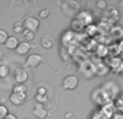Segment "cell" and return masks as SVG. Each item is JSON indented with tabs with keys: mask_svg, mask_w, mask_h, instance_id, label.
<instances>
[{
	"mask_svg": "<svg viewBox=\"0 0 123 119\" xmlns=\"http://www.w3.org/2000/svg\"><path fill=\"white\" fill-rule=\"evenodd\" d=\"M100 89L104 92L107 100L111 103H113V101L119 95L120 88H119V86H118V83H116L115 81H108V82L104 83V86H103Z\"/></svg>",
	"mask_w": 123,
	"mask_h": 119,
	"instance_id": "1",
	"label": "cell"
},
{
	"mask_svg": "<svg viewBox=\"0 0 123 119\" xmlns=\"http://www.w3.org/2000/svg\"><path fill=\"white\" fill-rule=\"evenodd\" d=\"M103 19L106 20L111 25H113L120 20V11L115 6H107V8L104 10Z\"/></svg>",
	"mask_w": 123,
	"mask_h": 119,
	"instance_id": "2",
	"label": "cell"
},
{
	"mask_svg": "<svg viewBox=\"0 0 123 119\" xmlns=\"http://www.w3.org/2000/svg\"><path fill=\"white\" fill-rule=\"evenodd\" d=\"M79 85V78L74 75H68L63 79L62 87L64 90H74Z\"/></svg>",
	"mask_w": 123,
	"mask_h": 119,
	"instance_id": "3",
	"label": "cell"
},
{
	"mask_svg": "<svg viewBox=\"0 0 123 119\" xmlns=\"http://www.w3.org/2000/svg\"><path fill=\"white\" fill-rule=\"evenodd\" d=\"M76 19L78 20L79 22H80L81 24H82L84 27H86V26L91 25V24H93V14H92L90 11H86V10H82L80 11V12L77 14Z\"/></svg>",
	"mask_w": 123,
	"mask_h": 119,
	"instance_id": "4",
	"label": "cell"
},
{
	"mask_svg": "<svg viewBox=\"0 0 123 119\" xmlns=\"http://www.w3.org/2000/svg\"><path fill=\"white\" fill-rule=\"evenodd\" d=\"M23 26H24V29H27V30H30V32L35 33L40 27V22L35 16H27L24 20Z\"/></svg>",
	"mask_w": 123,
	"mask_h": 119,
	"instance_id": "5",
	"label": "cell"
},
{
	"mask_svg": "<svg viewBox=\"0 0 123 119\" xmlns=\"http://www.w3.org/2000/svg\"><path fill=\"white\" fill-rule=\"evenodd\" d=\"M80 72L85 78H91L95 75V64L93 62H83L80 66Z\"/></svg>",
	"mask_w": 123,
	"mask_h": 119,
	"instance_id": "6",
	"label": "cell"
},
{
	"mask_svg": "<svg viewBox=\"0 0 123 119\" xmlns=\"http://www.w3.org/2000/svg\"><path fill=\"white\" fill-rule=\"evenodd\" d=\"M115 113H116V109H115V106H113V103H108V104H105L103 106H100V109L98 112L102 119H110L111 117H113Z\"/></svg>",
	"mask_w": 123,
	"mask_h": 119,
	"instance_id": "7",
	"label": "cell"
},
{
	"mask_svg": "<svg viewBox=\"0 0 123 119\" xmlns=\"http://www.w3.org/2000/svg\"><path fill=\"white\" fill-rule=\"evenodd\" d=\"M42 62H43L42 55L37 54V53H32L27 56L26 62H25V66L28 68H36L37 66H39Z\"/></svg>",
	"mask_w": 123,
	"mask_h": 119,
	"instance_id": "8",
	"label": "cell"
},
{
	"mask_svg": "<svg viewBox=\"0 0 123 119\" xmlns=\"http://www.w3.org/2000/svg\"><path fill=\"white\" fill-rule=\"evenodd\" d=\"M92 100H93L94 103H96V104L99 105V106H103V105H105V104L111 103V102H109V101L107 100V98L105 96L104 92L102 91L100 88L93 91V93H92Z\"/></svg>",
	"mask_w": 123,
	"mask_h": 119,
	"instance_id": "9",
	"label": "cell"
},
{
	"mask_svg": "<svg viewBox=\"0 0 123 119\" xmlns=\"http://www.w3.org/2000/svg\"><path fill=\"white\" fill-rule=\"evenodd\" d=\"M14 79L17 82V85H24L28 80V73L25 68L17 67L14 72Z\"/></svg>",
	"mask_w": 123,
	"mask_h": 119,
	"instance_id": "10",
	"label": "cell"
},
{
	"mask_svg": "<svg viewBox=\"0 0 123 119\" xmlns=\"http://www.w3.org/2000/svg\"><path fill=\"white\" fill-rule=\"evenodd\" d=\"M26 99H27V93H11L10 94V102L12 103L13 105H22L25 103Z\"/></svg>",
	"mask_w": 123,
	"mask_h": 119,
	"instance_id": "11",
	"label": "cell"
},
{
	"mask_svg": "<svg viewBox=\"0 0 123 119\" xmlns=\"http://www.w3.org/2000/svg\"><path fill=\"white\" fill-rule=\"evenodd\" d=\"M109 37L111 38V40H122L123 28L121 26H112L109 30Z\"/></svg>",
	"mask_w": 123,
	"mask_h": 119,
	"instance_id": "12",
	"label": "cell"
},
{
	"mask_svg": "<svg viewBox=\"0 0 123 119\" xmlns=\"http://www.w3.org/2000/svg\"><path fill=\"white\" fill-rule=\"evenodd\" d=\"M48 114H49L48 111L43 107V105H41V104H36L34 109H32V115L38 119H45Z\"/></svg>",
	"mask_w": 123,
	"mask_h": 119,
	"instance_id": "13",
	"label": "cell"
},
{
	"mask_svg": "<svg viewBox=\"0 0 123 119\" xmlns=\"http://www.w3.org/2000/svg\"><path fill=\"white\" fill-rule=\"evenodd\" d=\"M30 49H31V45H30L29 42H27V41H22V42L18 43V46H17V48L15 50H16L17 54H19V55H25V54H27L28 52H29Z\"/></svg>",
	"mask_w": 123,
	"mask_h": 119,
	"instance_id": "14",
	"label": "cell"
},
{
	"mask_svg": "<svg viewBox=\"0 0 123 119\" xmlns=\"http://www.w3.org/2000/svg\"><path fill=\"white\" fill-rule=\"evenodd\" d=\"M18 43H19L18 39L15 36H9L6 43H4V47L8 50H15L17 48V46H18Z\"/></svg>",
	"mask_w": 123,
	"mask_h": 119,
	"instance_id": "15",
	"label": "cell"
},
{
	"mask_svg": "<svg viewBox=\"0 0 123 119\" xmlns=\"http://www.w3.org/2000/svg\"><path fill=\"white\" fill-rule=\"evenodd\" d=\"M109 72L108 65L104 63V62H99V63L95 64V74L99 75V76H105Z\"/></svg>",
	"mask_w": 123,
	"mask_h": 119,
	"instance_id": "16",
	"label": "cell"
},
{
	"mask_svg": "<svg viewBox=\"0 0 123 119\" xmlns=\"http://www.w3.org/2000/svg\"><path fill=\"white\" fill-rule=\"evenodd\" d=\"M64 12H67V10H70L72 12H78L79 9H80V4L78 3L77 1H72V0H69V1H66L64 3Z\"/></svg>",
	"mask_w": 123,
	"mask_h": 119,
	"instance_id": "17",
	"label": "cell"
},
{
	"mask_svg": "<svg viewBox=\"0 0 123 119\" xmlns=\"http://www.w3.org/2000/svg\"><path fill=\"white\" fill-rule=\"evenodd\" d=\"M70 26H71V30L72 33H81L84 30V26L80 23L77 19H72L71 20V23H70Z\"/></svg>",
	"mask_w": 123,
	"mask_h": 119,
	"instance_id": "18",
	"label": "cell"
},
{
	"mask_svg": "<svg viewBox=\"0 0 123 119\" xmlns=\"http://www.w3.org/2000/svg\"><path fill=\"white\" fill-rule=\"evenodd\" d=\"M53 39L51 38L50 36H44L41 38V41H40V45L43 49H51L53 47Z\"/></svg>",
	"mask_w": 123,
	"mask_h": 119,
	"instance_id": "19",
	"label": "cell"
},
{
	"mask_svg": "<svg viewBox=\"0 0 123 119\" xmlns=\"http://www.w3.org/2000/svg\"><path fill=\"white\" fill-rule=\"evenodd\" d=\"M96 53H97V55L99 58H106L108 55V47L106 45H104V43H102V45H99L97 47Z\"/></svg>",
	"mask_w": 123,
	"mask_h": 119,
	"instance_id": "20",
	"label": "cell"
},
{
	"mask_svg": "<svg viewBox=\"0 0 123 119\" xmlns=\"http://www.w3.org/2000/svg\"><path fill=\"white\" fill-rule=\"evenodd\" d=\"M113 106H115V109L118 112V113L123 114V99L121 98V96L115 100Z\"/></svg>",
	"mask_w": 123,
	"mask_h": 119,
	"instance_id": "21",
	"label": "cell"
},
{
	"mask_svg": "<svg viewBox=\"0 0 123 119\" xmlns=\"http://www.w3.org/2000/svg\"><path fill=\"white\" fill-rule=\"evenodd\" d=\"M10 74V67L6 64H0V78H6Z\"/></svg>",
	"mask_w": 123,
	"mask_h": 119,
	"instance_id": "22",
	"label": "cell"
},
{
	"mask_svg": "<svg viewBox=\"0 0 123 119\" xmlns=\"http://www.w3.org/2000/svg\"><path fill=\"white\" fill-rule=\"evenodd\" d=\"M84 30H85V33H86V35H89V36H95L98 32L97 26L94 25V24H91V25L84 27Z\"/></svg>",
	"mask_w": 123,
	"mask_h": 119,
	"instance_id": "23",
	"label": "cell"
},
{
	"mask_svg": "<svg viewBox=\"0 0 123 119\" xmlns=\"http://www.w3.org/2000/svg\"><path fill=\"white\" fill-rule=\"evenodd\" d=\"M108 54H110L112 58H117V55H119L120 52H119V48H118V45H112V46H109L108 47Z\"/></svg>",
	"mask_w": 123,
	"mask_h": 119,
	"instance_id": "24",
	"label": "cell"
},
{
	"mask_svg": "<svg viewBox=\"0 0 123 119\" xmlns=\"http://www.w3.org/2000/svg\"><path fill=\"white\" fill-rule=\"evenodd\" d=\"M13 93H27V87L25 85H16L13 87Z\"/></svg>",
	"mask_w": 123,
	"mask_h": 119,
	"instance_id": "25",
	"label": "cell"
},
{
	"mask_svg": "<svg viewBox=\"0 0 123 119\" xmlns=\"http://www.w3.org/2000/svg\"><path fill=\"white\" fill-rule=\"evenodd\" d=\"M22 35H23V37L26 39V41H31L35 39V33L30 32V30H27V29H24L23 33H22Z\"/></svg>",
	"mask_w": 123,
	"mask_h": 119,
	"instance_id": "26",
	"label": "cell"
},
{
	"mask_svg": "<svg viewBox=\"0 0 123 119\" xmlns=\"http://www.w3.org/2000/svg\"><path fill=\"white\" fill-rule=\"evenodd\" d=\"M24 30V26H23V23L21 22H15L14 25H13V32L15 34H22Z\"/></svg>",
	"mask_w": 123,
	"mask_h": 119,
	"instance_id": "27",
	"label": "cell"
},
{
	"mask_svg": "<svg viewBox=\"0 0 123 119\" xmlns=\"http://www.w3.org/2000/svg\"><path fill=\"white\" fill-rule=\"evenodd\" d=\"M35 100L37 101V103L38 104H45V103H48V101H49V98H48V95H38V94H36L35 95Z\"/></svg>",
	"mask_w": 123,
	"mask_h": 119,
	"instance_id": "28",
	"label": "cell"
},
{
	"mask_svg": "<svg viewBox=\"0 0 123 119\" xmlns=\"http://www.w3.org/2000/svg\"><path fill=\"white\" fill-rule=\"evenodd\" d=\"M8 114H9L8 107H6V105L0 103V119H4V117H6Z\"/></svg>",
	"mask_w": 123,
	"mask_h": 119,
	"instance_id": "29",
	"label": "cell"
},
{
	"mask_svg": "<svg viewBox=\"0 0 123 119\" xmlns=\"http://www.w3.org/2000/svg\"><path fill=\"white\" fill-rule=\"evenodd\" d=\"M9 35L4 29H0V45H4L8 39Z\"/></svg>",
	"mask_w": 123,
	"mask_h": 119,
	"instance_id": "30",
	"label": "cell"
},
{
	"mask_svg": "<svg viewBox=\"0 0 123 119\" xmlns=\"http://www.w3.org/2000/svg\"><path fill=\"white\" fill-rule=\"evenodd\" d=\"M50 13H51V11L49 9H42V10L39 11V17L40 19H47V17H49Z\"/></svg>",
	"mask_w": 123,
	"mask_h": 119,
	"instance_id": "31",
	"label": "cell"
},
{
	"mask_svg": "<svg viewBox=\"0 0 123 119\" xmlns=\"http://www.w3.org/2000/svg\"><path fill=\"white\" fill-rule=\"evenodd\" d=\"M107 2L105 1V0H98V1H96V8L99 9V10H105V9L107 8Z\"/></svg>",
	"mask_w": 123,
	"mask_h": 119,
	"instance_id": "32",
	"label": "cell"
},
{
	"mask_svg": "<svg viewBox=\"0 0 123 119\" xmlns=\"http://www.w3.org/2000/svg\"><path fill=\"white\" fill-rule=\"evenodd\" d=\"M36 94H38V95H47V89L44 87H38Z\"/></svg>",
	"mask_w": 123,
	"mask_h": 119,
	"instance_id": "33",
	"label": "cell"
},
{
	"mask_svg": "<svg viewBox=\"0 0 123 119\" xmlns=\"http://www.w3.org/2000/svg\"><path fill=\"white\" fill-rule=\"evenodd\" d=\"M118 48H119L120 54H122V55H123V39H122V40H120V42L118 43Z\"/></svg>",
	"mask_w": 123,
	"mask_h": 119,
	"instance_id": "34",
	"label": "cell"
},
{
	"mask_svg": "<svg viewBox=\"0 0 123 119\" xmlns=\"http://www.w3.org/2000/svg\"><path fill=\"white\" fill-rule=\"evenodd\" d=\"M4 119H17V117L14 115V114H12V113H9L8 115L4 117Z\"/></svg>",
	"mask_w": 123,
	"mask_h": 119,
	"instance_id": "35",
	"label": "cell"
},
{
	"mask_svg": "<svg viewBox=\"0 0 123 119\" xmlns=\"http://www.w3.org/2000/svg\"><path fill=\"white\" fill-rule=\"evenodd\" d=\"M72 116H74V114H72L71 112H68V113H66V114H65V119H68V118L72 117Z\"/></svg>",
	"mask_w": 123,
	"mask_h": 119,
	"instance_id": "36",
	"label": "cell"
},
{
	"mask_svg": "<svg viewBox=\"0 0 123 119\" xmlns=\"http://www.w3.org/2000/svg\"><path fill=\"white\" fill-rule=\"evenodd\" d=\"M2 58H3V52H2V50H0V61L2 60Z\"/></svg>",
	"mask_w": 123,
	"mask_h": 119,
	"instance_id": "37",
	"label": "cell"
},
{
	"mask_svg": "<svg viewBox=\"0 0 123 119\" xmlns=\"http://www.w3.org/2000/svg\"><path fill=\"white\" fill-rule=\"evenodd\" d=\"M119 6L120 7H123V0H122V1H119Z\"/></svg>",
	"mask_w": 123,
	"mask_h": 119,
	"instance_id": "38",
	"label": "cell"
},
{
	"mask_svg": "<svg viewBox=\"0 0 123 119\" xmlns=\"http://www.w3.org/2000/svg\"><path fill=\"white\" fill-rule=\"evenodd\" d=\"M68 119H77V118L74 117V116H72V117H70V118H68Z\"/></svg>",
	"mask_w": 123,
	"mask_h": 119,
	"instance_id": "39",
	"label": "cell"
},
{
	"mask_svg": "<svg viewBox=\"0 0 123 119\" xmlns=\"http://www.w3.org/2000/svg\"><path fill=\"white\" fill-rule=\"evenodd\" d=\"M121 74L123 75V68H122V70H121Z\"/></svg>",
	"mask_w": 123,
	"mask_h": 119,
	"instance_id": "40",
	"label": "cell"
},
{
	"mask_svg": "<svg viewBox=\"0 0 123 119\" xmlns=\"http://www.w3.org/2000/svg\"><path fill=\"white\" fill-rule=\"evenodd\" d=\"M121 98H122V99H123V95H122V96H121Z\"/></svg>",
	"mask_w": 123,
	"mask_h": 119,
	"instance_id": "41",
	"label": "cell"
}]
</instances>
